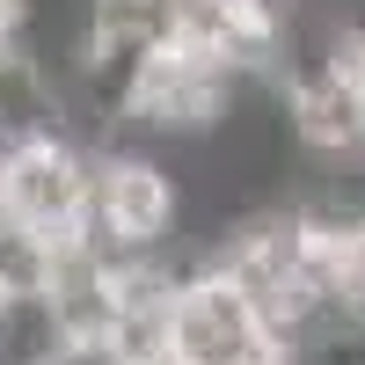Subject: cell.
Returning <instances> with one entry per match:
<instances>
[{"mask_svg":"<svg viewBox=\"0 0 365 365\" xmlns=\"http://www.w3.org/2000/svg\"><path fill=\"white\" fill-rule=\"evenodd\" d=\"M175 175L161 154L125 139L88 146V212H81V241L103 256H154L175 234Z\"/></svg>","mask_w":365,"mask_h":365,"instance_id":"1","label":"cell"},{"mask_svg":"<svg viewBox=\"0 0 365 365\" xmlns=\"http://www.w3.org/2000/svg\"><path fill=\"white\" fill-rule=\"evenodd\" d=\"M168 358L175 365H285V344L220 270H190L168 292Z\"/></svg>","mask_w":365,"mask_h":365,"instance_id":"3","label":"cell"},{"mask_svg":"<svg viewBox=\"0 0 365 365\" xmlns=\"http://www.w3.org/2000/svg\"><path fill=\"white\" fill-rule=\"evenodd\" d=\"M88 212V146L73 132H22L0 154V220L37 234V241H73Z\"/></svg>","mask_w":365,"mask_h":365,"instance_id":"2","label":"cell"}]
</instances>
